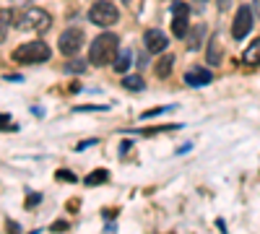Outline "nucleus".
<instances>
[{
  "instance_id": "nucleus-1",
  "label": "nucleus",
  "mask_w": 260,
  "mask_h": 234,
  "mask_svg": "<svg viewBox=\"0 0 260 234\" xmlns=\"http://www.w3.org/2000/svg\"><path fill=\"white\" fill-rule=\"evenodd\" d=\"M120 52V39L117 34H99L94 39V45L89 50V60H91V65H110V62L117 57Z\"/></svg>"
},
{
  "instance_id": "nucleus-2",
  "label": "nucleus",
  "mask_w": 260,
  "mask_h": 234,
  "mask_svg": "<svg viewBox=\"0 0 260 234\" xmlns=\"http://www.w3.org/2000/svg\"><path fill=\"white\" fill-rule=\"evenodd\" d=\"M13 26L21 31H47L52 26V16L42 8H24L13 13Z\"/></svg>"
},
{
  "instance_id": "nucleus-3",
  "label": "nucleus",
  "mask_w": 260,
  "mask_h": 234,
  "mask_svg": "<svg viewBox=\"0 0 260 234\" xmlns=\"http://www.w3.org/2000/svg\"><path fill=\"white\" fill-rule=\"evenodd\" d=\"M11 57L21 62V65H37V62L50 60V47H47V42L34 39V42H26V45H18Z\"/></svg>"
},
{
  "instance_id": "nucleus-4",
  "label": "nucleus",
  "mask_w": 260,
  "mask_h": 234,
  "mask_svg": "<svg viewBox=\"0 0 260 234\" xmlns=\"http://www.w3.org/2000/svg\"><path fill=\"white\" fill-rule=\"evenodd\" d=\"M89 21L96 26H112L120 21V11L110 3V0H99V3H94L91 11H89Z\"/></svg>"
},
{
  "instance_id": "nucleus-5",
  "label": "nucleus",
  "mask_w": 260,
  "mask_h": 234,
  "mask_svg": "<svg viewBox=\"0 0 260 234\" xmlns=\"http://www.w3.org/2000/svg\"><path fill=\"white\" fill-rule=\"evenodd\" d=\"M255 26V13L250 6H240V11L234 13V21H232V37L234 39H245Z\"/></svg>"
},
{
  "instance_id": "nucleus-6",
  "label": "nucleus",
  "mask_w": 260,
  "mask_h": 234,
  "mask_svg": "<svg viewBox=\"0 0 260 234\" xmlns=\"http://www.w3.org/2000/svg\"><path fill=\"white\" fill-rule=\"evenodd\" d=\"M187 21H190V8L182 0H175L172 3V34L177 39H185L187 37Z\"/></svg>"
},
{
  "instance_id": "nucleus-7",
  "label": "nucleus",
  "mask_w": 260,
  "mask_h": 234,
  "mask_svg": "<svg viewBox=\"0 0 260 234\" xmlns=\"http://www.w3.org/2000/svg\"><path fill=\"white\" fill-rule=\"evenodd\" d=\"M57 47H60V52H62V55L73 57V55L83 47V31H78V29H68V31H62V34H60V42H57Z\"/></svg>"
},
{
  "instance_id": "nucleus-8",
  "label": "nucleus",
  "mask_w": 260,
  "mask_h": 234,
  "mask_svg": "<svg viewBox=\"0 0 260 234\" xmlns=\"http://www.w3.org/2000/svg\"><path fill=\"white\" fill-rule=\"evenodd\" d=\"M143 45H146V50H148L151 55H159V52L167 50L169 39H167V34L159 31V29H148V31L143 34Z\"/></svg>"
},
{
  "instance_id": "nucleus-9",
  "label": "nucleus",
  "mask_w": 260,
  "mask_h": 234,
  "mask_svg": "<svg viewBox=\"0 0 260 234\" xmlns=\"http://www.w3.org/2000/svg\"><path fill=\"white\" fill-rule=\"evenodd\" d=\"M211 71L208 68H201V65H195L185 73V83L187 86H206V83H211Z\"/></svg>"
},
{
  "instance_id": "nucleus-10",
  "label": "nucleus",
  "mask_w": 260,
  "mask_h": 234,
  "mask_svg": "<svg viewBox=\"0 0 260 234\" xmlns=\"http://www.w3.org/2000/svg\"><path fill=\"white\" fill-rule=\"evenodd\" d=\"M242 62L245 65H260V37L250 42V47L242 52Z\"/></svg>"
},
{
  "instance_id": "nucleus-11",
  "label": "nucleus",
  "mask_w": 260,
  "mask_h": 234,
  "mask_svg": "<svg viewBox=\"0 0 260 234\" xmlns=\"http://www.w3.org/2000/svg\"><path fill=\"white\" fill-rule=\"evenodd\" d=\"M122 86H125L127 91H143V89H146V81H143V76H138V73H125V76H122Z\"/></svg>"
},
{
  "instance_id": "nucleus-12",
  "label": "nucleus",
  "mask_w": 260,
  "mask_h": 234,
  "mask_svg": "<svg viewBox=\"0 0 260 234\" xmlns=\"http://www.w3.org/2000/svg\"><path fill=\"white\" fill-rule=\"evenodd\" d=\"M112 65H115V71H117V73H127V68L133 65V52H130V50L117 52V57L112 60Z\"/></svg>"
},
{
  "instance_id": "nucleus-13",
  "label": "nucleus",
  "mask_w": 260,
  "mask_h": 234,
  "mask_svg": "<svg viewBox=\"0 0 260 234\" xmlns=\"http://www.w3.org/2000/svg\"><path fill=\"white\" fill-rule=\"evenodd\" d=\"M107 180H110V172H107V169H94L91 175H86V177H83V185L96 187V185H104Z\"/></svg>"
},
{
  "instance_id": "nucleus-14",
  "label": "nucleus",
  "mask_w": 260,
  "mask_h": 234,
  "mask_svg": "<svg viewBox=\"0 0 260 234\" xmlns=\"http://www.w3.org/2000/svg\"><path fill=\"white\" fill-rule=\"evenodd\" d=\"M208 62L211 65H219L221 62V45H219V37H211V42H208Z\"/></svg>"
},
{
  "instance_id": "nucleus-15",
  "label": "nucleus",
  "mask_w": 260,
  "mask_h": 234,
  "mask_svg": "<svg viewBox=\"0 0 260 234\" xmlns=\"http://www.w3.org/2000/svg\"><path fill=\"white\" fill-rule=\"evenodd\" d=\"M203 37H206V26H203V24L192 26L190 39H187V50H198V47H201V42H203Z\"/></svg>"
},
{
  "instance_id": "nucleus-16",
  "label": "nucleus",
  "mask_w": 260,
  "mask_h": 234,
  "mask_svg": "<svg viewBox=\"0 0 260 234\" xmlns=\"http://www.w3.org/2000/svg\"><path fill=\"white\" fill-rule=\"evenodd\" d=\"M172 65H175V55H164L159 62H156V76L159 78H167L172 73Z\"/></svg>"
},
{
  "instance_id": "nucleus-17",
  "label": "nucleus",
  "mask_w": 260,
  "mask_h": 234,
  "mask_svg": "<svg viewBox=\"0 0 260 234\" xmlns=\"http://www.w3.org/2000/svg\"><path fill=\"white\" fill-rule=\"evenodd\" d=\"M65 71H68V73H83V71H86V62H83V60L68 62V65H65Z\"/></svg>"
},
{
  "instance_id": "nucleus-18",
  "label": "nucleus",
  "mask_w": 260,
  "mask_h": 234,
  "mask_svg": "<svg viewBox=\"0 0 260 234\" xmlns=\"http://www.w3.org/2000/svg\"><path fill=\"white\" fill-rule=\"evenodd\" d=\"M57 180H60V182H78V180H76V175H73V172H68V169H65V172L60 169V172H57Z\"/></svg>"
},
{
  "instance_id": "nucleus-19",
  "label": "nucleus",
  "mask_w": 260,
  "mask_h": 234,
  "mask_svg": "<svg viewBox=\"0 0 260 234\" xmlns=\"http://www.w3.org/2000/svg\"><path fill=\"white\" fill-rule=\"evenodd\" d=\"M167 110H172V107H156V110H148V112H143V117H154V115H161V112H167Z\"/></svg>"
},
{
  "instance_id": "nucleus-20",
  "label": "nucleus",
  "mask_w": 260,
  "mask_h": 234,
  "mask_svg": "<svg viewBox=\"0 0 260 234\" xmlns=\"http://www.w3.org/2000/svg\"><path fill=\"white\" fill-rule=\"evenodd\" d=\"M39 200H42V195H37V193H31V195H29V203H26V206H29V208H34V206H37Z\"/></svg>"
},
{
  "instance_id": "nucleus-21",
  "label": "nucleus",
  "mask_w": 260,
  "mask_h": 234,
  "mask_svg": "<svg viewBox=\"0 0 260 234\" xmlns=\"http://www.w3.org/2000/svg\"><path fill=\"white\" fill-rule=\"evenodd\" d=\"M252 13L260 18V0H252Z\"/></svg>"
},
{
  "instance_id": "nucleus-22",
  "label": "nucleus",
  "mask_w": 260,
  "mask_h": 234,
  "mask_svg": "<svg viewBox=\"0 0 260 234\" xmlns=\"http://www.w3.org/2000/svg\"><path fill=\"white\" fill-rule=\"evenodd\" d=\"M229 3H232V0H219V11H226Z\"/></svg>"
},
{
  "instance_id": "nucleus-23",
  "label": "nucleus",
  "mask_w": 260,
  "mask_h": 234,
  "mask_svg": "<svg viewBox=\"0 0 260 234\" xmlns=\"http://www.w3.org/2000/svg\"><path fill=\"white\" fill-rule=\"evenodd\" d=\"M0 125H8V115H0Z\"/></svg>"
}]
</instances>
